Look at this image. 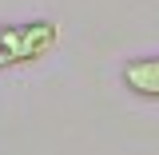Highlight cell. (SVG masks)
I'll use <instances>...</instances> for the list:
<instances>
[{
  "label": "cell",
  "instance_id": "cell-1",
  "mask_svg": "<svg viewBox=\"0 0 159 155\" xmlns=\"http://www.w3.org/2000/svg\"><path fill=\"white\" fill-rule=\"evenodd\" d=\"M56 44H60L56 20L36 16V20H20V24H0V72L44 60Z\"/></svg>",
  "mask_w": 159,
  "mask_h": 155
},
{
  "label": "cell",
  "instance_id": "cell-2",
  "mask_svg": "<svg viewBox=\"0 0 159 155\" xmlns=\"http://www.w3.org/2000/svg\"><path fill=\"white\" fill-rule=\"evenodd\" d=\"M123 84H127V92H135V96L159 99V56L127 60V64H123Z\"/></svg>",
  "mask_w": 159,
  "mask_h": 155
}]
</instances>
